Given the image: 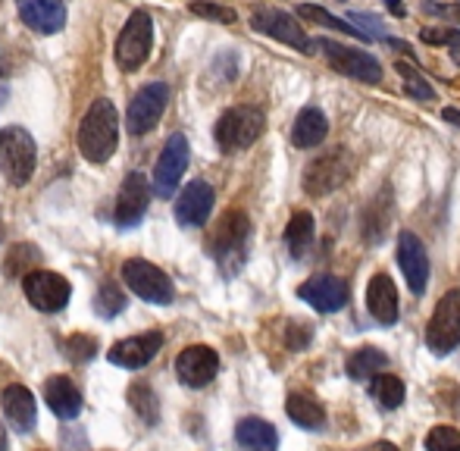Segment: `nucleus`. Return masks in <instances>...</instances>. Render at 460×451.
Listing matches in <instances>:
<instances>
[{
	"instance_id": "nucleus-36",
	"label": "nucleus",
	"mask_w": 460,
	"mask_h": 451,
	"mask_svg": "<svg viewBox=\"0 0 460 451\" xmlns=\"http://www.w3.org/2000/svg\"><path fill=\"white\" fill-rule=\"evenodd\" d=\"M188 10L194 13V16L200 19H213V22H223V25H232L238 19V13L232 10V6H219V4H204V0H198V4H191Z\"/></svg>"
},
{
	"instance_id": "nucleus-30",
	"label": "nucleus",
	"mask_w": 460,
	"mask_h": 451,
	"mask_svg": "<svg viewBox=\"0 0 460 451\" xmlns=\"http://www.w3.org/2000/svg\"><path fill=\"white\" fill-rule=\"evenodd\" d=\"M385 364H388V358L379 351V348H358V351L348 358V364H345V370H348V376L351 379H369V376H376V373H382L385 370Z\"/></svg>"
},
{
	"instance_id": "nucleus-17",
	"label": "nucleus",
	"mask_w": 460,
	"mask_h": 451,
	"mask_svg": "<svg viewBox=\"0 0 460 451\" xmlns=\"http://www.w3.org/2000/svg\"><path fill=\"white\" fill-rule=\"evenodd\" d=\"M213 201H217V195H213L210 182H204V179L188 182L182 189V195H179V201H176L179 226H185V229H198V226H204L207 217H210V210H213Z\"/></svg>"
},
{
	"instance_id": "nucleus-26",
	"label": "nucleus",
	"mask_w": 460,
	"mask_h": 451,
	"mask_svg": "<svg viewBox=\"0 0 460 451\" xmlns=\"http://www.w3.org/2000/svg\"><path fill=\"white\" fill-rule=\"evenodd\" d=\"M285 411H288V417L297 423V427L304 429H320L323 423H326V408H323L320 402H316L314 395H304V392H295V395H288V404H285Z\"/></svg>"
},
{
	"instance_id": "nucleus-33",
	"label": "nucleus",
	"mask_w": 460,
	"mask_h": 451,
	"mask_svg": "<svg viewBox=\"0 0 460 451\" xmlns=\"http://www.w3.org/2000/svg\"><path fill=\"white\" fill-rule=\"evenodd\" d=\"M128 404H132L135 414H138L145 423H151V427L160 420V404H157V395H154L151 385L135 383L132 389H128Z\"/></svg>"
},
{
	"instance_id": "nucleus-38",
	"label": "nucleus",
	"mask_w": 460,
	"mask_h": 451,
	"mask_svg": "<svg viewBox=\"0 0 460 451\" xmlns=\"http://www.w3.org/2000/svg\"><path fill=\"white\" fill-rule=\"evenodd\" d=\"M351 22L364 31L369 41H373V38H382V41H388V38H392V35H385V25H382L373 13H351Z\"/></svg>"
},
{
	"instance_id": "nucleus-29",
	"label": "nucleus",
	"mask_w": 460,
	"mask_h": 451,
	"mask_svg": "<svg viewBox=\"0 0 460 451\" xmlns=\"http://www.w3.org/2000/svg\"><path fill=\"white\" fill-rule=\"evenodd\" d=\"M369 208L376 210V214H369L367 210V217H364V235H367V242L369 244H376V242H382L385 238V232H388V220H392V195H388V189H385V195H376L373 201H369Z\"/></svg>"
},
{
	"instance_id": "nucleus-47",
	"label": "nucleus",
	"mask_w": 460,
	"mask_h": 451,
	"mask_svg": "<svg viewBox=\"0 0 460 451\" xmlns=\"http://www.w3.org/2000/svg\"><path fill=\"white\" fill-rule=\"evenodd\" d=\"M6 448V439H4V429H0V451Z\"/></svg>"
},
{
	"instance_id": "nucleus-32",
	"label": "nucleus",
	"mask_w": 460,
	"mask_h": 451,
	"mask_svg": "<svg viewBox=\"0 0 460 451\" xmlns=\"http://www.w3.org/2000/svg\"><path fill=\"white\" fill-rule=\"evenodd\" d=\"M369 392H373L376 404H379L382 411H394V408H401V402H404V383H401V376H392V373L376 376L373 385H369Z\"/></svg>"
},
{
	"instance_id": "nucleus-18",
	"label": "nucleus",
	"mask_w": 460,
	"mask_h": 451,
	"mask_svg": "<svg viewBox=\"0 0 460 451\" xmlns=\"http://www.w3.org/2000/svg\"><path fill=\"white\" fill-rule=\"evenodd\" d=\"M16 13L22 25L38 35H57L66 25V4L63 0H16Z\"/></svg>"
},
{
	"instance_id": "nucleus-9",
	"label": "nucleus",
	"mask_w": 460,
	"mask_h": 451,
	"mask_svg": "<svg viewBox=\"0 0 460 451\" xmlns=\"http://www.w3.org/2000/svg\"><path fill=\"white\" fill-rule=\"evenodd\" d=\"M122 279L132 288L138 298L151 301V305H170L176 288H172V279L151 261H141V257H132V261L122 263Z\"/></svg>"
},
{
	"instance_id": "nucleus-3",
	"label": "nucleus",
	"mask_w": 460,
	"mask_h": 451,
	"mask_svg": "<svg viewBox=\"0 0 460 451\" xmlns=\"http://www.w3.org/2000/svg\"><path fill=\"white\" fill-rule=\"evenodd\" d=\"M358 170V157L348 147H332V151L320 154L316 160H310L304 170V191L310 198H323L339 191L348 179Z\"/></svg>"
},
{
	"instance_id": "nucleus-12",
	"label": "nucleus",
	"mask_w": 460,
	"mask_h": 451,
	"mask_svg": "<svg viewBox=\"0 0 460 451\" xmlns=\"http://www.w3.org/2000/svg\"><path fill=\"white\" fill-rule=\"evenodd\" d=\"M188 160H191L188 138L182 132L170 135V141H166L157 166H154V191H157V198H170L172 191L179 189V182H182V176L188 170Z\"/></svg>"
},
{
	"instance_id": "nucleus-20",
	"label": "nucleus",
	"mask_w": 460,
	"mask_h": 451,
	"mask_svg": "<svg viewBox=\"0 0 460 451\" xmlns=\"http://www.w3.org/2000/svg\"><path fill=\"white\" fill-rule=\"evenodd\" d=\"M164 348V336L160 332H145V336H132L122 339L110 348L107 358L113 360L116 367H126V370H138V367L151 364L157 358V351Z\"/></svg>"
},
{
	"instance_id": "nucleus-44",
	"label": "nucleus",
	"mask_w": 460,
	"mask_h": 451,
	"mask_svg": "<svg viewBox=\"0 0 460 451\" xmlns=\"http://www.w3.org/2000/svg\"><path fill=\"white\" fill-rule=\"evenodd\" d=\"M385 6L394 13V16H404V4H401V0H385Z\"/></svg>"
},
{
	"instance_id": "nucleus-6",
	"label": "nucleus",
	"mask_w": 460,
	"mask_h": 451,
	"mask_svg": "<svg viewBox=\"0 0 460 451\" xmlns=\"http://www.w3.org/2000/svg\"><path fill=\"white\" fill-rule=\"evenodd\" d=\"M38 147L35 138L22 126H10L0 132V172L10 185H25L35 172Z\"/></svg>"
},
{
	"instance_id": "nucleus-37",
	"label": "nucleus",
	"mask_w": 460,
	"mask_h": 451,
	"mask_svg": "<svg viewBox=\"0 0 460 451\" xmlns=\"http://www.w3.org/2000/svg\"><path fill=\"white\" fill-rule=\"evenodd\" d=\"M94 351H97V339H92V336H69L66 339V354H69V360H75V364L92 360Z\"/></svg>"
},
{
	"instance_id": "nucleus-5",
	"label": "nucleus",
	"mask_w": 460,
	"mask_h": 451,
	"mask_svg": "<svg viewBox=\"0 0 460 451\" xmlns=\"http://www.w3.org/2000/svg\"><path fill=\"white\" fill-rule=\"evenodd\" d=\"M151 48H154L151 13L135 10L132 16L126 19V25H122L119 38H116V48H113L116 66H119L122 73H135V69L145 66V60L151 57Z\"/></svg>"
},
{
	"instance_id": "nucleus-22",
	"label": "nucleus",
	"mask_w": 460,
	"mask_h": 451,
	"mask_svg": "<svg viewBox=\"0 0 460 451\" xmlns=\"http://www.w3.org/2000/svg\"><path fill=\"white\" fill-rule=\"evenodd\" d=\"M4 414L19 433H31V429H35V420H38L35 395H31L25 385H10V389L4 392Z\"/></svg>"
},
{
	"instance_id": "nucleus-24",
	"label": "nucleus",
	"mask_w": 460,
	"mask_h": 451,
	"mask_svg": "<svg viewBox=\"0 0 460 451\" xmlns=\"http://www.w3.org/2000/svg\"><path fill=\"white\" fill-rule=\"evenodd\" d=\"M329 135V119L323 116V111H316V107H304L301 113H297L295 126H291V141H295V147H316L323 145Z\"/></svg>"
},
{
	"instance_id": "nucleus-8",
	"label": "nucleus",
	"mask_w": 460,
	"mask_h": 451,
	"mask_svg": "<svg viewBox=\"0 0 460 451\" xmlns=\"http://www.w3.org/2000/svg\"><path fill=\"white\" fill-rule=\"evenodd\" d=\"M316 44L326 50L329 66H332L339 75L354 79V82H364V85H379L382 82V63L376 60L373 54H367V50H360V48H345V44L329 41V38H320Z\"/></svg>"
},
{
	"instance_id": "nucleus-39",
	"label": "nucleus",
	"mask_w": 460,
	"mask_h": 451,
	"mask_svg": "<svg viewBox=\"0 0 460 451\" xmlns=\"http://www.w3.org/2000/svg\"><path fill=\"white\" fill-rule=\"evenodd\" d=\"M423 13L426 16H436V19H445L448 25H460V0L455 4H432V0H423Z\"/></svg>"
},
{
	"instance_id": "nucleus-35",
	"label": "nucleus",
	"mask_w": 460,
	"mask_h": 451,
	"mask_svg": "<svg viewBox=\"0 0 460 451\" xmlns=\"http://www.w3.org/2000/svg\"><path fill=\"white\" fill-rule=\"evenodd\" d=\"M426 451H460V429L432 427L426 433Z\"/></svg>"
},
{
	"instance_id": "nucleus-11",
	"label": "nucleus",
	"mask_w": 460,
	"mask_h": 451,
	"mask_svg": "<svg viewBox=\"0 0 460 451\" xmlns=\"http://www.w3.org/2000/svg\"><path fill=\"white\" fill-rule=\"evenodd\" d=\"M22 292L31 301V307H38L44 314L63 311L69 305V298H73V286L60 273H54V270H31V273H25Z\"/></svg>"
},
{
	"instance_id": "nucleus-10",
	"label": "nucleus",
	"mask_w": 460,
	"mask_h": 451,
	"mask_svg": "<svg viewBox=\"0 0 460 451\" xmlns=\"http://www.w3.org/2000/svg\"><path fill=\"white\" fill-rule=\"evenodd\" d=\"M426 345L438 358L451 354L460 345V292H448L436 305L429 326H426Z\"/></svg>"
},
{
	"instance_id": "nucleus-1",
	"label": "nucleus",
	"mask_w": 460,
	"mask_h": 451,
	"mask_svg": "<svg viewBox=\"0 0 460 451\" xmlns=\"http://www.w3.org/2000/svg\"><path fill=\"white\" fill-rule=\"evenodd\" d=\"M116 145H119V113H116L113 101L97 98L79 126V151L92 164H107Z\"/></svg>"
},
{
	"instance_id": "nucleus-46",
	"label": "nucleus",
	"mask_w": 460,
	"mask_h": 451,
	"mask_svg": "<svg viewBox=\"0 0 460 451\" xmlns=\"http://www.w3.org/2000/svg\"><path fill=\"white\" fill-rule=\"evenodd\" d=\"M451 60H455L457 66H460V48H457V50H451Z\"/></svg>"
},
{
	"instance_id": "nucleus-13",
	"label": "nucleus",
	"mask_w": 460,
	"mask_h": 451,
	"mask_svg": "<svg viewBox=\"0 0 460 451\" xmlns=\"http://www.w3.org/2000/svg\"><path fill=\"white\" fill-rule=\"evenodd\" d=\"M166 104H170V85H166V82H151V85H145L132 98V104H128V113H126L128 132L132 135L151 132L160 122V116H164Z\"/></svg>"
},
{
	"instance_id": "nucleus-15",
	"label": "nucleus",
	"mask_w": 460,
	"mask_h": 451,
	"mask_svg": "<svg viewBox=\"0 0 460 451\" xmlns=\"http://www.w3.org/2000/svg\"><path fill=\"white\" fill-rule=\"evenodd\" d=\"M398 267L407 276V286L413 295L426 292V282H429V251L420 242L417 232H401L398 235Z\"/></svg>"
},
{
	"instance_id": "nucleus-16",
	"label": "nucleus",
	"mask_w": 460,
	"mask_h": 451,
	"mask_svg": "<svg viewBox=\"0 0 460 451\" xmlns=\"http://www.w3.org/2000/svg\"><path fill=\"white\" fill-rule=\"evenodd\" d=\"M304 301H307L314 311L320 314H335L348 305L351 292H348V282L339 279V276H329V273H320V276H310L301 288H297Z\"/></svg>"
},
{
	"instance_id": "nucleus-42",
	"label": "nucleus",
	"mask_w": 460,
	"mask_h": 451,
	"mask_svg": "<svg viewBox=\"0 0 460 451\" xmlns=\"http://www.w3.org/2000/svg\"><path fill=\"white\" fill-rule=\"evenodd\" d=\"M388 48H394V50H398V54H407V57H411V60H413V48H411V44H407V41H398V38H388Z\"/></svg>"
},
{
	"instance_id": "nucleus-27",
	"label": "nucleus",
	"mask_w": 460,
	"mask_h": 451,
	"mask_svg": "<svg viewBox=\"0 0 460 451\" xmlns=\"http://www.w3.org/2000/svg\"><path fill=\"white\" fill-rule=\"evenodd\" d=\"M314 217L307 210H297L295 217L285 226V244H288L291 257H304L314 244Z\"/></svg>"
},
{
	"instance_id": "nucleus-7",
	"label": "nucleus",
	"mask_w": 460,
	"mask_h": 451,
	"mask_svg": "<svg viewBox=\"0 0 460 451\" xmlns=\"http://www.w3.org/2000/svg\"><path fill=\"white\" fill-rule=\"evenodd\" d=\"M251 29L273 38V41L288 44V48L301 50V54H307V57L316 54L314 48H320V44L304 31V25H297V19L291 16V13L276 10V6H257V10L251 13Z\"/></svg>"
},
{
	"instance_id": "nucleus-43",
	"label": "nucleus",
	"mask_w": 460,
	"mask_h": 451,
	"mask_svg": "<svg viewBox=\"0 0 460 451\" xmlns=\"http://www.w3.org/2000/svg\"><path fill=\"white\" fill-rule=\"evenodd\" d=\"M442 119L460 128V111H455V107H445V111H442Z\"/></svg>"
},
{
	"instance_id": "nucleus-4",
	"label": "nucleus",
	"mask_w": 460,
	"mask_h": 451,
	"mask_svg": "<svg viewBox=\"0 0 460 451\" xmlns=\"http://www.w3.org/2000/svg\"><path fill=\"white\" fill-rule=\"evenodd\" d=\"M263 132H267V113L254 104L229 107V111L217 119V145H219V151H226V154L244 151V147L254 145Z\"/></svg>"
},
{
	"instance_id": "nucleus-2",
	"label": "nucleus",
	"mask_w": 460,
	"mask_h": 451,
	"mask_svg": "<svg viewBox=\"0 0 460 451\" xmlns=\"http://www.w3.org/2000/svg\"><path fill=\"white\" fill-rule=\"evenodd\" d=\"M251 220L244 210H229L210 235V257L219 263L226 276H235L248 261Z\"/></svg>"
},
{
	"instance_id": "nucleus-34",
	"label": "nucleus",
	"mask_w": 460,
	"mask_h": 451,
	"mask_svg": "<svg viewBox=\"0 0 460 451\" xmlns=\"http://www.w3.org/2000/svg\"><path fill=\"white\" fill-rule=\"evenodd\" d=\"M126 307V295H122V288L116 286V282H103L101 292L94 295V311L101 314L103 320L116 317V314Z\"/></svg>"
},
{
	"instance_id": "nucleus-23",
	"label": "nucleus",
	"mask_w": 460,
	"mask_h": 451,
	"mask_svg": "<svg viewBox=\"0 0 460 451\" xmlns=\"http://www.w3.org/2000/svg\"><path fill=\"white\" fill-rule=\"evenodd\" d=\"M44 402H48V408L54 411L60 420H73L82 411V395H79V389L69 383V376H50L48 383H44Z\"/></svg>"
},
{
	"instance_id": "nucleus-31",
	"label": "nucleus",
	"mask_w": 460,
	"mask_h": 451,
	"mask_svg": "<svg viewBox=\"0 0 460 451\" xmlns=\"http://www.w3.org/2000/svg\"><path fill=\"white\" fill-rule=\"evenodd\" d=\"M394 69H398L401 82H404V92L411 101H420V104H429V101H436V88H432V82L426 79L423 73H420L413 63H404L398 60L394 63Z\"/></svg>"
},
{
	"instance_id": "nucleus-14",
	"label": "nucleus",
	"mask_w": 460,
	"mask_h": 451,
	"mask_svg": "<svg viewBox=\"0 0 460 451\" xmlns=\"http://www.w3.org/2000/svg\"><path fill=\"white\" fill-rule=\"evenodd\" d=\"M147 201H151V185H147L145 172H128L119 185V198H116V226L119 229H132L145 220Z\"/></svg>"
},
{
	"instance_id": "nucleus-19",
	"label": "nucleus",
	"mask_w": 460,
	"mask_h": 451,
	"mask_svg": "<svg viewBox=\"0 0 460 451\" xmlns=\"http://www.w3.org/2000/svg\"><path fill=\"white\" fill-rule=\"evenodd\" d=\"M176 373L185 385L191 389H200V385L213 383V376L219 373V354L207 345H191L179 354L176 360Z\"/></svg>"
},
{
	"instance_id": "nucleus-21",
	"label": "nucleus",
	"mask_w": 460,
	"mask_h": 451,
	"mask_svg": "<svg viewBox=\"0 0 460 451\" xmlns=\"http://www.w3.org/2000/svg\"><path fill=\"white\" fill-rule=\"evenodd\" d=\"M367 311L376 323L392 326L398 323V288H394L392 276L376 273L367 286Z\"/></svg>"
},
{
	"instance_id": "nucleus-41",
	"label": "nucleus",
	"mask_w": 460,
	"mask_h": 451,
	"mask_svg": "<svg viewBox=\"0 0 460 451\" xmlns=\"http://www.w3.org/2000/svg\"><path fill=\"white\" fill-rule=\"evenodd\" d=\"M310 339H314V330H310V326H301V323L288 326V348H291V351H301V348H307Z\"/></svg>"
},
{
	"instance_id": "nucleus-28",
	"label": "nucleus",
	"mask_w": 460,
	"mask_h": 451,
	"mask_svg": "<svg viewBox=\"0 0 460 451\" xmlns=\"http://www.w3.org/2000/svg\"><path fill=\"white\" fill-rule=\"evenodd\" d=\"M297 16L307 19V22H314V25H323V29H332V31H341V35H351V38H358V41H369V38L354 22L332 16V13L323 10V6H316V4H301V6H297Z\"/></svg>"
},
{
	"instance_id": "nucleus-25",
	"label": "nucleus",
	"mask_w": 460,
	"mask_h": 451,
	"mask_svg": "<svg viewBox=\"0 0 460 451\" xmlns=\"http://www.w3.org/2000/svg\"><path fill=\"white\" fill-rule=\"evenodd\" d=\"M235 439L244 451H276L279 448V436H276L273 423L261 420V417H244L235 427Z\"/></svg>"
},
{
	"instance_id": "nucleus-40",
	"label": "nucleus",
	"mask_w": 460,
	"mask_h": 451,
	"mask_svg": "<svg viewBox=\"0 0 460 451\" xmlns=\"http://www.w3.org/2000/svg\"><path fill=\"white\" fill-rule=\"evenodd\" d=\"M426 44H451V50L460 48V29L455 25H445V29H423L420 31Z\"/></svg>"
},
{
	"instance_id": "nucleus-45",
	"label": "nucleus",
	"mask_w": 460,
	"mask_h": 451,
	"mask_svg": "<svg viewBox=\"0 0 460 451\" xmlns=\"http://www.w3.org/2000/svg\"><path fill=\"white\" fill-rule=\"evenodd\" d=\"M373 451H398V446H392V442H379Z\"/></svg>"
},
{
	"instance_id": "nucleus-48",
	"label": "nucleus",
	"mask_w": 460,
	"mask_h": 451,
	"mask_svg": "<svg viewBox=\"0 0 460 451\" xmlns=\"http://www.w3.org/2000/svg\"><path fill=\"white\" fill-rule=\"evenodd\" d=\"M0 242H4V220H0Z\"/></svg>"
}]
</instances>
